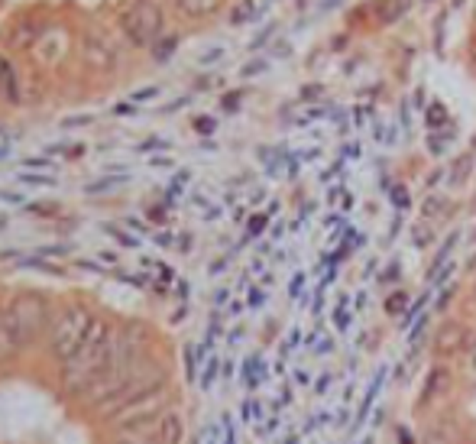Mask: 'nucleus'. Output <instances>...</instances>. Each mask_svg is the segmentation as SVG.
<instances>
[{"label":"nucleus","instance_id":"f257e3e1","mask_svg":"<svg viewBox=\"0 0 476 444\" xmlns=\"http://www.w3.org/2000/svg\"><path fill=\"white\" fill-rule=\"evenodd\" d=\"M4 373L0 353V444H176L136 334L94 311L69 338L49 383Z\"/></svg>","mask_w":476,"mask_h":444},{"label":"nucleus","instance_id":"f03ea898","mask_svg":"<svg viewBox=\"0 0 476 444\" xmlns=\"http://www.w3.org/2000/svg\"><path fill=\"white\" fill-rule=\"evenodd\" d=\"M120 36L133 49H156L166 39V10L156 0H126V7L117 16Z\"/></svg>","mask_w":476,"mask_h":444},{"label":"nucleus","instance_id":"7ed1b4c3","mask_svg":"<svg viewBox=\"0 0 476 444\" xmlns=\"http://www.w3.org/2000/svg\"><path fill=\"white\" fill-rule=\"evenodd\" d=\"M81 56H84V62L91 65V69H101V71H107V69L117 65V49H113V43L107 39V36H101V33H91L88 39H84Z\"/></svg>","mask_w":476,"mask_h":444},{"label":"nucleus","instance_id":"20e7f679","mask_svg":"<svg viewBox=\"0 0 476 444\" xmlns=\"http://www.w3.org/2000/svg\"><path fill=\"white\" fill-rule=\"evenodd\" d=\"M221 4L224 0H176L178 14L185 16V20H208L211 14H218Z\"/></svg>","mask_w":476,"mask_h":444},{"label":"nucleus","instance_id":"39448f33","mask_svg":"<svg viewBox=\"0 0 476 444\" xmlns=\"http://www.w3.org/2000/svg\"><path fill=\"white\" fill-rule=\"evenodd\" d=\"M470 49H473V59H476V43H473V46H470Z\"/></svg>","mask_w":476,"mask_h":444}]
</instances>
